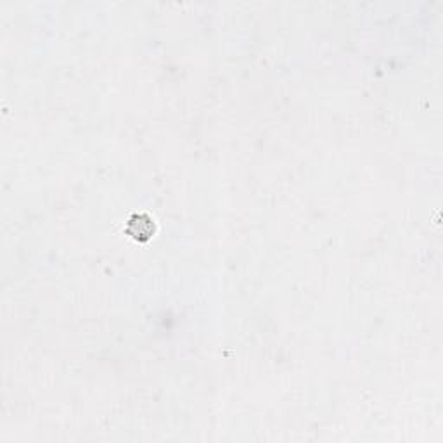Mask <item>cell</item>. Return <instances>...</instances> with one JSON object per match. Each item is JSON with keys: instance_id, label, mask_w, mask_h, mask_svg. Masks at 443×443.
I'll return each instance as SVG.
<instances>
[{"instance_id": "6da1fadb", "label": "cell", "mask_w": 443, "mask_h": 443, "mask_svg": "<svg viewBox=\"0 0 443 443\" xmlns=\"http://www.w3.org/2000/svg\"><path fill=\"white\" fill-rule=\"evenodd\" d=\"M125 231H127V234L132 236L135 241H146L154 234L156 225L151 217L146 215V213H140V215L130 217Z\"/></svg>"}]
</instances>
